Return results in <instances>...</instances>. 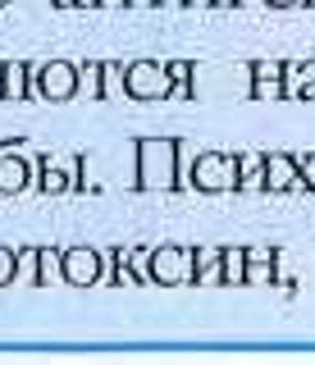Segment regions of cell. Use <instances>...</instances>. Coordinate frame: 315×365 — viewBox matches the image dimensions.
<instances>
[{"instance_id":"obj_1","label":"cell","mask_w":315,"mask_h":365,"mask_svg":"<svg viewBox=\"0 0 315 365\" xmlns=\"http://www.w3.org/2000/svg\"><path fill=\"white\" fill-rule=\"evenodd\" d=\"M138 182L142 187H183L178 182V142L165 137H146L138 142Z\"/></svg>"},{"instance_id":"obj_2","label":"cell","mask_w":315,"mask_h":365,"mask_svg":"<svg viewBox=\"0 0 315 365\" xmlns=\"http://www.w3.org/2000/svg\"><path fill=\"white\" fill-rule=\"evenodd\" d=\"M192 182L201 192H229L242 182V160L224 155V151H206V155L192 160Z\"/></svg>"},{"instance_id":"obj_3","label":"cell","mask_w":315,"mask_h":365,"mask_svg":"<svg viewBox=\"0 0 315 365\" xmlns=\"http://www.w3.org/2000/svg\"><path fill=\"white\" fill-rule=\"evenodd\" d=\"M123 91L138 96V101H160V96L174 91V78H170V68L138 60V64H128V73H123Z\"/></svg>"},{"instance_id":"obj_4","label":"cell","mask_w":315,"mask_h":365,"mask_svg":"<svg viewBox=\"0 0 315 365\" xmlns=\"http://www.w3.org/2000/svg\"><path fill=\"white\" fill-rule=\"evenodd\" d=\"M32 91L46 96V101H69L78 91V68L64 64V60H51V64L32 68Z\"/></svg>"},{"instance_id":"obj_5","label":"cell","mask_w":315,"mask_h":365,"mask_svg":"<svg viewBox=\"0 0 315 365\" xmlns=\"http://www.w3.org/2000/svg\"><path fill=\"white\" fill-rule=\"evenodd\" d=\"M60 274H64V283H73V288H92V283L100 279V256L92 247H73V251H64L60 256Z\"/></svg>"},{"instance_id":"obj_6","label":"cell","mask_w":315,"mask_h":365,"mask_svg":"<svg viewBox=\"0 0 315 365\" xmlns=\"http://www.w3.org/2000/svg\"><path fill=\"white\" fill-rule=\"evenodd\" d=\"M151 274H155V283H183V279H192V260L178 247H160V251H151Z\"/></svg>"},{"instance_id":"obj_7","label":"cell","mask_w":315,"mask_h":365,"mask_svg":"<svg viewBox=\"0 0 315 365\" xmlns=\"http://www.w3.org/2000/svg\"><path fill=\"white\" fill-rule=\"evenodd\" d=\"M301 160L292 155H265V187L269 192H288V187H301Z\"/></svg>"},{"instance_id":"obj_8","label":"cell","mask_w":315,"mask_h":365,"mask_svg":"<svg viewBox=\"0 0 315 365\" xmlns=\"http://www.w3.org/2000/svg\"><path fill=\"white\" fill-rule=\"evenodd\" d=\"M0 96H5V101H24V96H32V68L19 64V60L0 68Z\"/></svg>"},{"instance_id":"obj_9","label":"cell","mask_w":315,"mask_h":365,"mask_svg":"<svg viewBox=\"0 0 315 365\" xmlns=\"http://www.w3.org/2000/svg\"><path fill=\"white\" fill-rule=\"evenodd\" d=\"M192 283H224V251L220 247L192 251Z\"/></svg>"},{"instance_id":"obj_10","label":"cell","mask_w":315,"mask_h":365,"mask_svg":"<svg viewBox=\"0 0 315 365\" xmlns=\"http://www.w3.org/2000/svg\"><path fill=\"white\" fill-rule=\"evenodd\" d=\"M24 187H28V165L9 151V142H5V151H0V192L14 197V192H24Z\"/></svg>"},{"instance_id":"obj_11","label":"cell","mask_w":315,"mask_h":365,"mask_svg":"<svg viewBox=\"0 0 315 365\" xmlns=\"http://www.w3.org/2000/svg\"><path fill=\"white\" fill-rule=\"evenodd\" d=\"M284 91H288V96H315V60H306V64H288Z\"/></svg>"},{"instance_id":"obj_12","label":"cell","mask_w":315,"mask_h":365,"mask_svg":"<svg viewBox=\"0 0 315 365\" xmlns=\"http://www.w3.org/2000/svg\"><path fill=\"white\" fill-rule=\"evenodd\" d=\"M78 91L83 96H105V64H83L78 68Z\"/></svg>"},{"instance_id":"obj_13","label":"cell","mask_w":315,"mask_h":365,"mask_svg":"<svg viewBox=\"0 0 315 365\" xmlns=\"http://www.w3.org/2000/svg\"><path fill=\"white\" fill-rule=\"evenodd\" d=\"M242 192H261L265 187V155H242V182H238Z\"/></svg>"},{"instance_id":"obj_14","label":"cell","mask_w":315,"mask_h":365,"mask_svg":"<svg viewBox=\"0 0 315 365\" xmlns=\"http://www.w3.org/2000/svg\"><path fill=\"white\" fill-rule=\"evenodd\" d=\"M224 283H247V251H224Z\"/></svg>"},{"instance_id":"obj_15","label":"cell","mask_w":315,"mask_h":365,"mask_svg":"<svg viewBox=\"0 0 315 365\" xmlns=\"http://www.w3.org/2000/svg\"><path fill=\"white\" fill-rule=\"evenodd\" d=\"M261 279H269V251H247V283H261Z\"/></svg>"},{"instance_id":"obj_16","label":"cell","mask_w":315,"mask_h":365,"mask_svg":"<svg viewBox=\"0 0 315 365\" xmlns=\"http://www.w3.org/2000/svg\"><path fill=\"white\" fill-rule=\"evenodd\" d=\"M69 187H78V182H73V178H64L60 169L41 165V192H51V197H60V192H69Z\"/></svg>"},{"instance_id":"obj_17","label":"cell","mask_w":315,"mask_h":365,"mask_svg":"<svg viewBox=\"0 0 315 365\" xmlns=\"http://www.w3.org/2000/svg\"><path fill=\"white\" fill-rule=\"evenodd\" d=\"M252 73H256V83H284L288 64H279V60H261V64H252Z\"/></svg>"},{"instance_id":"obj_18","label":"cell","mask_w":315,"mask_h":365,"mask_svg":"<svg viewBox=\"0 0 315 365\" xmlns=\"http://www.w3.org/2000/svg\"><path fill=\"white\" fill-rule=\"evenodd\" d=\"M165 68H170V78H174V91H178V96H187V87H192V64L174 60V64H165Z\"/></svg>"},{"instance_id":"obj_19","label":"cell","mask_w":315,"mask_h":365,"mask_svg":"<svg viewBox=\"0 0 315 365\" xmlns=\"http://www.w3.org/2000/svg\"><path fill=\"white\" fill-rule=\"evenodd\" d=\"M128 260H133V274H138V283H155V274H151V251H128Z\"/></svg>"},{"instance_id":"obj_20","label":"cell","mask_w":315,"mask_h":365,"mask_svg":"<svg viewBox=\"0 0 315 365\" xmlns=\"http://www.w3.org/2000/svg\"><path fill=\"white\" fill-rule=\"evenodd\" d=\"M14 274H19V251L0 247V288H5V283H14Z\"/></svg>"},{"instance_id":"obj_21","label":"cell","mask_w":315,"mask_h":365,"mask_svg":"<svg viewBox=\"0 0 315 365\" xmlns=\"http://www.w3.org/2000/svg\"><path fill=\"white\" fill-rule=\"evenodd\" d=\"M64 251H37V260H41V279L37 283H46V279H55V260H60Z\"/></svg>"},{"instance_id":"obj_22","label":"cell","mask_w":315,"mask_h":365,"mask_svg":"<svg viewBox=\"0 0 315 365\" xmlns=\"http://www.w3.org/2000/svg\"><path fill=\"white\" fill-rule=\"evenodd\" d=\"M123 73H128V68H119V64H105V96H115V91L123 87Z\"/></svg>"},{"instance_id":"obj_23","label":"cell","mask_w":315,"mask_h":365,"mask_svg":"<svg viewBox=\"0 0 315 365\" xmlns=\"http://www.w3.org/2000/svg\"><path fill=\"white\" fill-rule=\"evenodd\" d=\"M279 91H284V83H252V96H279Z\"/></svg>"},{"instance_id":"obj_24","label":"cell","mask_w":315,"mask_h":365,"mask_svg":"<svg viewBox=\"0 0 315 365\" xmlns=\"http://www.w3.org/2000/svg\"><path fill=\"white\" fill-rule=\"evenodd\" d=\"M301 178H306V187H315V155H301Z\"/></svg>"},{"instance_id":"obj_25","label":"cell","mask_w":315,"mask_h":365,"mask_svg":"<svg viewBox=\"0 0 315 365\" xmlns=\"http://www.w3.org/2000/svg\"><path fill=\"white\" fill-rule=\"evenodd\" d=\"M128 5H138V9H146V5H155V0H128Z\"/></svg>"},{"instance_id":"obj_26","label":"cell","mask_w":315,"mask_h":365,"mask_svg":"<svg viewBox=\"0 0 315 365\" xmlns=\"http://www.w3.org/2000/svg\"><path fill=\"white\" fill-rule=\"evenodd\" d=\"M269 5H301V0H269Z\"/></svg>"},{"instance_id":"obj_27","label":"cell","mask_w":315,"mask_h":365,"mask_svg":"<svg viewBox=\"0 0 315 365\" xmlns=\"http://www.w3.org/2000/svg\"><path fill=\"white\" fill-rule=\"evenodd\" d=\"M160 5H170V9H174V5H187V0H160Z\"/></svg>"},{"instance_id":"obj_28","label":"cell","mask_w":315,"mask_h":365,"mask_svg":"<svg viewBox=\"0 0 315 365\" xmlns=\"http://www.w3.org/2000/svg\"><path fill=\"white\" fill-rule=\"evenodd\" d=\"M187 5H215V0H187Z\"/></svg>"},{"instance_id":"obj_29","label":"cell","mask_w":315,"mask_h":365,"mask_svg":"<svg viewBox=\"0 0 315 365\" xmlns=\"http://www.w3.org/2000/svg\"><path fill=\"white\" fill-rule=\"evenodd\" d=\"M100 5H128V0H100Z\"/></svg>"},{"instance_id":"obj_30","label":"cell","mask_w":315,"mask_h":365,"mask_svg":"<svg viewBox=\"0 0 315 365\" xmlns=\"http://www.w3.org/2000/svg\"><path fill=\"white\" fill-rule=\"evenodd\" d=\"M78 5H100V0H78Z\"/></svg>"},{"instance_id":"obj_31","label":"cell","mask_w":315,"mask_h":365,"mask_svg":"<svg viewBox=\"0 0 315 365\" xmlns=\"http://www.w3.org/2000/svg\"><path fill=\"white\" fill-rule=\"evenodd\" d=\"M215 5H238V0H215Z\"/></svg>"},{"instance_id":"obj_32","label":"cell","mask_w":315,"mask_h":365,"mask_svg":"<svg viewBox=\"0 0 315 365\" xmlns=\"http://www.w3.org/2000/svg\"><path fill=\"white\" fill-rule=\"evenodd\" d=\"M238 5H261V0H238Z\"/></svg>"},{"instance_id":"obj_33","label":"cell","mask_w":315,"mask_h":365,"mask_svg":"<svg viewBox=\"0 0 315 365\" xmlns=\"http://www.w3.org/2000/svg\"><path fill=\"white\" fill-rule=\"evenodd\" d=\"M306 5H315V0H306Z\"/></svg>"},{"instance_id":"obj_34","label":"cell","mask_w":315,"mask_h":365,"mask_svg":"<svg viewBox=\"0 0 315 365\" xmlns=\"http://www.w3.org/2000/svg\"><path fill=\"white\" fill-rule=\"evenodd\" d=\"M0 5H5V0H0Z\"/></svg>"},{"instance_id":"obj_35","label":"cell","mask_w":315,"mask_h":365,"mask_svg":"<svg viewBox=\"0 0 315 365\" xmlns=\"http://www.w3.org/2000/svg\"><path fill=\"white\" fill-rule=\"evenodd\" d=\"M0 68H5V64H0Z\"/></svg>"}]
</instances>
